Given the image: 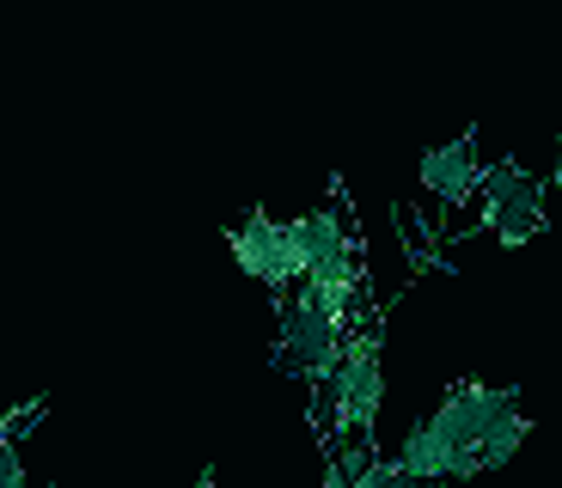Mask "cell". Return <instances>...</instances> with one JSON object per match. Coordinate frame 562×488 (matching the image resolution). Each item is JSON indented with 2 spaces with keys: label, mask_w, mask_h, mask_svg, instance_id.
I'll use <instances>...</instances> for the list:
<instances>
[{
  "label": "cell",
  "mask_w": 562,
  "mask_h": 488,
  "mask_svg": "<svg viewBox=\"0 0 562 488\" xmlns=\"http://www.w3.org/2000/svg\"><path fill=\"white\" fill-rule=\"evenodd\" d=\"M557 159H562V128H557Z\"/></svg>",
  "instance_id": "cell-14"
},
{
  "label": "cell",
  "mask_w": 562,
  "mask_h": 488,
  "mask_svg": "<svg viewBox=\"0 0 562 488\" xmlns=\"http://www.w3.org/2000/svg\"><path fill=\"white\" fill-rule=\"evenodd\" d=\"M544 195H550L544 178H532L520 159H495V166H483L477 220H471V226L495 232V245H502V251H520V245H532V238L550 226Z\"/></svg>",
  "instance_id": "cell-3"
},
{
  "label": "cell",
  "mask_w": 562,
  "mask_h": 488,
  "mask_svg": "<svg viewBox=\"0 0 562 488\" xmlns=\"http://www.w3.org/2000/svg\"><path fill=\"white\" fill-rule=\"evenodd\" d=\"M416 183L428 202H440V208H459V202H471L483 183V154H477V135H459L447 140V147H428L416 166Z\"/></svg>",
  "instance_id": "cell-7"
},
{
  "label": "cell",
  "mask_w": 562,
  "mask_h": 488,
  "mask_svg": "<svg viewBox=\"0 0 562 488\" xmlns=\"http://www.w3.org/2000/svg\"><path fill=\"white\" fill-rule=\"evenodd\" d=\"M544 190H557V195H562V159H557V166H550V178H544Z\"/></svg>",
  "instance_id": "cell-11"
},
{
  "label": "cell",
  "mask_w": 562,
  "mask_h": 488,
  "mask_svg": "<svg viewBox=\"0 0 562 488\" xmlns=\"http://www.w3.org/2000/svg\"><path fill=\"white\" fill-rule=\"evenodd\" d=\"M397 488H447V483H416V476H404Z\"/></svg>",
  "instance_id": "cell-13"
},
{
  "label": "cell",
  "mask_w": 562,
  "mask_h": 488,
  "mask_svg": "<svg viewBox=\"0 0 562 488\" xmlns=\"http://www.w3.org/2000/svg\"><path fill=\"white\" fill-rule=\"evenodd\" d=\"M385 404V361H380V330L361 324V330L342 342V361L330 373V385L318 390V421L330 452L342 446H367L373 440V421Z\"/></svg>",
  "instance_id": "cell-1"
},
{
  "label": "cell",
  "mask_w": 562,
  "mask_h": 488,
  "mask_svg": "<svg viewBox=\"0 0 562 488\" xmlns=\"http://www.w3.org/2000/svg\"><path fill=\"white\" fill-rule=\"evenodd\" d=\"M342 342H349V336L324 318L318 306H306L300 293H288L276 306V366L288 378H300L312 397L330 385V373H337V361H342Z\"/></svg>",
  "instance_id": "cell-4"
},
{
  "label": "cell",
  "mask_w": 562,
  "mask_h": 488,
  "mask_svg": "<svg viewBox=\"0 0 562 488\" xmlns=\"http://www.w3.org/2000/svg\"><path fill=\"white\" fill-rule=\"evenodd\" d=\"M507 416H520V390L514 385H483V378H459V385L428 409V428L459 452V483H477L483 476V446Z\"/></svg>",
  "instance_id": "cell-2"
},
{
  "label": "cell",
  "mask_w": 562,
  "mask_h": 488,
  "mask_svg": "<svg viewBox=\"0 0 562 488\" xmlns=\"http://www.w3.org/2000/svg\"><path fill=\"white\" fill-rule=\"evenodd\" d=\"M226 251H233V263H239L245 275L257 281V287L276 293V306L300 287V281H306V263H300L294 232H288V220H276L269 208H251V214H245V220L226 232Z\"/></svg>",
  "instance_id": "cell-6"
},
{
  "label": "cell",
  "mask_w": 562,
  "mask_h": 488,
  "mask_svg": "<svg viewBox=\"0 0 562 488\" xmlns=\"http://www.w3.org/2000/svg\"><path fill=\"white\" fill-rule=\"evenodd\" d=\"M43 409H49V404H43V397H31L25 409H13V416H0V433H7V440H25V433L43 421Z\"/></svg>",
  "instance_id": "cell-9"
},
{
  "label": "cell",
  "mask_w": 562,
  "mask_h": 488,
  "mask_svg": "<svg viewBox=\"0 0 562 488\" xmlns=\"http://www.w3.org/2000/svg\"><path fill=\"white\" fill-rule=\"evenodd\" d=\"M288 232H294L300 263H306V281H300V287H367L361 245H355V226L337 202H318L312 214H294Z\"/></svg>",
  "instance_id": "cell-5"
},
{
  "label": "cell",
  "mask_w": 562,
  "mask_h": 488,
  "mask_svg": "<svg viewBox=\"0 0 562 488\" xmlns=\"http://www.w3.org/2000/svg\"><path fill=\"white\" fill-rule=\"evenodd\" d=\"M0 488H25V458H19V440L0 433Z\"/></svg>",
  "instance_id": "cell-10"
},
{
  "label": "cell",
  "mask_w": 562,
  "mask_h": 488,
  "mask_svg": "<svg viewBox=\"0 0 562 488\" xmlns=\"http://www.w3.org/2000/svg\"><path fill=\"white\" fill-rule=\"evenodd\" d=\"M526 440H532V416H526V409H520V416H507L502 428L490 433V446H483V476L507 470V464L520 458V446H526Z\"/></svg>",
  "instance_id": "cell-8"
},
{
  "label": "cell",
  "mask_w": 562,
  "mask_h": 488,
  "mask_svg": "<svg viewBox=\"0 0 562 488\" xmlns=\"http://www.w3.org/2000/svg\"><path fill=\"white\" fill-rule=\"evenodd\" d=\"M196 488H221V476H214V464H209V470L196 476Z\"/></svg>",
  "instance_id": "cell-12"
}]
</instances>
